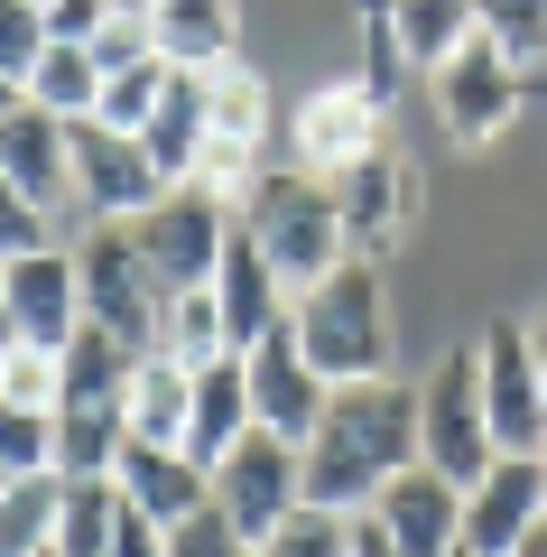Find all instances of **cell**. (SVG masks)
I'll list each match as a JSON object with an SVG mask.
<instances>
[{
	"mask_svg": "<svg viewBox=\"0 0 547 557\" xmlns=\"http://www.w3.org/2000/svg\"><path fill=\"white\" fill-rule=\"evenodd\" d=\"M28 102H38V112H57L65 131H75V121H94V102H102L94 47H47V65L28 75Z\"/></svg>",
	"mask_w": 547,
	"mask_h": 557,
	"instance_id": "cell-26",
	"label": "cell"
},
{
	"mask_svg": "<svg viewBox=\"0 0 547 557\" xmlns=\"http://www.w3.org/2000/svg\"><path fill=\"white\" fill-rule=\"evenodd\" d=\"M20 102H28V94H20V84H10V75H0V121H10V112H20Z\"/></svg>",
	"mask_w": 547,
	"mask_h": 557,
	"instance_id": "cell-40",
	"label": "cell"
},
{
	"mask_svg": "<svg viewBox=\"0 0 547 557\" xmlns=\"http://www.w3.org/2000/svg\"><path fill=\"white\" fill-rule=\"evenodd\" d=\"M372 520L390 530L399 557H455V548H464V493H455L436 465L390 474V483H381V502H372Z\"/></svg>",
	"mask_w": 547,
	"mask_h": 557,
	"instance_id": "cell-17",
	"label": "cell"
},
{
	"mask_svg": "<svg viewBox=\"0 0 547 557\" xmlns=\"http://www.w3.org/2000/svg\"><path fill=\"white\" fill-rule=\"evenodd\" d=\"M186 418H196V372L176 354H139L130 362V437L186 446Z\"/></svg>",
	"mask_w": 547,
	"mask_h": 557,
	"instance_id": "cell-22",
	"label": "cell"
},
{
	"mask_svg": "<svg viewBox=\"0 0 547 557\" xmlns=\"http://www.w3.org/2000/svg\"><path fill=\"white\" fill-rule=\"evenodd\" d=\"M251 557H260V548H251Z\"/></svg>",
	"mask_w": 547,
	"mask_h": 557,
	"instance_id": "cell-45",
	"label": "cell"
},
{
	"mask_svg": "<svg viewBox=\"0 0 547 557\" xmlns=\"http://www.w3.org/2000/svg\"><path fill=\"white\" fill-rule=\"evenodd\" d=\"M149 38L176 75H214L241 47V0H149Z\"/></svg>",
	"mask_w": 547,
	"mask_h": 557,
	"instance_id": "cell-20",
	"label": "cell"
},
{
	"mask_svg": "<svg viewBox=\"0 0 547 557\" xmlns=\"http://www.w3.org/2000/svg\"><path fill=\"white\" fill-rule=\"evenodd\" d=\"M241 362H251V418L270 428V437L307 446V437H315V418H325V399H334V381L307 362V344H297V317L278 325V335H260Z\"/></svg>",
	"mask_w": 547,
	"mask_h": 557,
	"instance_id": "cell-13",
	"label": "cell"
},
{
	"mask_svg": "<svg viewBox=\"0 0 547 557\" xmlns=\"http://www.w3.org/2000/svg\"><path fill=\"white\" fill-rule=\"evenodd\" d=\"M241 233L270 251V270H278V288H288V298L325 288V278L352 260L344 214H334V186L307 177L297 159H288V168H260V186L241 196Z\"/></svg>",
	"mask_w": 547,
	"mask_h": 557,
	"instance_id": "cell-2",
	"label": "cell"
},
{
	"mask_svg": "<svg viewBox=\"0 0 547 557\" xmlns=\"http://www.w3.org/2000/svg\"><path fill=\"white\" fill-rule=\"evenodd\" d=\"M334 214H344L352 260H390L399 242H409V223H418V168L399 159V149H372L362 168L334 177Z\"/></svg>",
	"mask_w": 547,
	"mask_h": 557,
	"instance_id": "cell-11",
	"label": "cell"
},
{
	"mask_svg": "<svg viewBox=\"0 0 547 557\" xmlns=\"http://www.w3.org/2000/svg\"><path fill=\"white\" fill-rule=\"evenodd\" d=\"M75 278H84V325H102V335L130 344V354H158L167 288H158V270L139 260V242L121 233V223H94V233L75 242Z\"/></svg>",
	"mask_w": 547,
	"mask_h": 557,
	"instance_id": "cell-5",
	"label": "cell"
},
{
	"mask_svg": "<svg viewBox=\"0 0 547 557\" xmlns=\"http://www.w3.org/2000/svg\"><path fill=\"white\" fill-rule=\"evenodd\" d=\"M390 20H399V47H409L418 75H436L446 57H464L483 38V10L473 0H390Z\"/></svg>",
	"mask_w": 547,
	"mask_h": 557,
	"instance_id": "cell-23",
	"label": "cell"
},
{
	"mask_svg": "<svg viewBox=\"0 0 547 557\" xmlns=\"http://www.w3.org/2000/svg\"><path fill=\"white\" fill-rule=\"evenodd\" d=\"M538 465H547V446H538Z\"/></svg>",
	"mask_w": 547,
	"mask_h": 557,
	"instance_id": "cell-43",
	"label": "cell"
},
{
	"mask_svg": "<svg viewBox=\"0 0 547 557\" xmlns=\"http://www.w3.org/2000/svg\"><path fill=\"white\" fill-rule=\"evenodd\" d=\"M112 557H167V520H149V511H130V502H121V530H112Z\"/></svg>",
	"mask_w": 547,
	"mask_h": 557,
	"instance_id": "cell-37",
	"label": "cell"
},
{
	"mask_svg": "<svg viewBox=\"0 0 547 557\" xmlns=\"http://www.w3.org/2000/svg\"><path fill=\"white\" fill-rule=\"evenodd\" d=\"M158 196H167V177L149 168L139 139L102 131V121H75V214H94V223H139Z\"/></svg>",
	"mask_w": 547,
	"mask_h": 557,
	"instance_id": "cell-12",
	"label": "cell"
},
{
	"mask_svg": "<svg viewBox=\"0 0 547 557\" xmlns=\"http://www.w3.org/2000/svg\"><path fill=\"white\" fill-rule=\"evenodd\" d=\"M381 121H390V112H381V102L344 75V84H315V94L288 112V149H297V168H307V177L334 186L344 168H362L372 149H390V139H381Z\"/></svg>",
	"mask_w": 547,
	"mask_h": 557,
	"instance_id": "cell-9",
	"label": "cell"
},
{
	"mask_svg": "<svg viewBox=\"0 0 547 557\" xmlns=\"http://www.w3.org/2000/svg\"><path fill=\"white\" fill-rule=\"evenodd\" d=\"M520 557H547V530H538V539H529V548H520Z\"/></svg>",
	"mask_w": 547,
	"mask_h": 557,
	"instance_id": "cell-41",
	"label": "cell"
},
{
	"mask_svg": "<svg viewBox=\"0 0 547 557\" xmlns=\"http://www.w3.org/2000/svg\"><path fill=\"white\" fill-rule=\"evenodd\" d=\"M260 418H251V362L241 354H214L196 372V418H186V456L204 465V474H214L223 456H233L241 437H251Z\"/></svg>",
	"mask_w": 547,
	"mask_h": 557,
	"instance_id": "cell-21",
	"label": "cell"
},
{
	"mask_svg": "<svg viewBox=\"0 0 547 557\" xmlns=\"http://www.w3.org/2000/svg\"><path fill=\"white\" fill-rule=\"evenodd\" d=\"M47 47H57L47 38V0H0V75L20 84V94H28V75L47 65Z\"/></svg>",
	"mask_w": 547,
	"mask_h": 557,
	"instance_id": "cell-31",
	"label": "cell"
},
{
	"mask_svg": "<svg viewBox=\"0 0 547 557\" xmlns=\"http://www.w3.org/2000/svg\"><path fill=\"white\" fill-rule=\"evenodd\" d=\"M483 10V38L501 47V65L520 84H547V0H473Z\"/></svg>",
	"mask_w": 547,
	"mask_h": 557,
	"instance_id": "cell-27",
	"label": "cell"
},
{
	"mask_svg": "<svg viewBox=\"0 0 547 557\" xmlns=\"http://www.w3.org/2000/svg\"><path fill=\"white\" fill-rule=\"evenodd\" d=\"M0 465H10V474H57V418L0 399Z\"/></svg>",
	"mask_w": 547,
	"mask_h": 557,
	"instance_id": "cell-33",
	"label": "cell"
},
{
	"mask_svg": "<svg viewBox=\"0 0 547 557\" xmlns=\"http://www.w3.org/2000/svg\"><path fill=\"white\" fill-rule=\"evenodd\" d=\"M204 121H214V139H233V149H270V84L241 57L214 65V75H204Z\"/></svg>",
	"mask_w": 547,
	"mask_h": 557,
	"instance_id": "cell-24",
	"label": "cell"
},
{
	"mask_svg": "<svg viewBox=\"0 0 547 557\" xmlns=\"http://www.w3.org/2000/svg\"><path fill=\"white\" fill-rule=\"evenodd\" d=\"M297 344L325 381H381L390 372V298H381V260H344L325 288L288 307Z\"/></svg>",
	"mask_w": 547,
	"mask_h": 557,
	"instance_id": "cell-3",
	"label": "cell"
},
{
	"mask_svg": "<svg viewBox=\"0 0 547 557\" xmlns=\"http://www.w3.org/2000/svg\"><path fill=\"white\" fill-rule=\"evenodd\" d=\"M167 557H251V539H241L233 520H223L214 502H204L196 520H176V530H167Z\"/></svg>",
	"mask_w": 547,
	"mask_h": 557,
	"instance_id": "cell-35",
	"label": "cell"
},
{
	"mask_svg": "<svg viewBox=\"0 0 547 557\" xmlns=\"http://www.w3.org/2000/svg\"><path fill=\"white\" fill-rule=\"evenodd\" d=\"M214 307H223V335H233V354H251L260 335H278L288 325V288H278V270H270V251H260L251 233L233 223V242H223V260H214Z\"/></svg>",
	"mask_w": 547,
	"mask_h": 557,
	"instance_id": "cell-18",
	"label": "cell"
},
{
	"mask_svg": "<svg viewBox=\"0 0 547 557\" xmlns=\"http://www.w3.org/2000/svg\"><path fill=\"white\" fill-rule=\"evenodd\" d=\"M112 483H121V502L130 511H149V520H196L204 502H214V474H204L186 446H149V437H130L121 446V465H112Z\"/></svg>",
	"mask_w": 547,
	"mask_h": 557,
	"instance_id": "cell-19",
	"label": "cell"
},
{
	"mask_svg": "<svg viewBox=\"0 0 547 557\" xmlns=\"http://www.w3.org/2000/svg\"><path fill=\"white\" fill-rule=\"evenodd\" d=\"M418 456H427L418 446V381H399V372L334 381L325 418H315V437H307V502L362 520L381 502V483L409 474Z\"/></svg>",
	"mask_w": 547,
	"mask_h": 557,
	"instance_id": "cell-1",
	"label": "cell"
},
{
	"mask_svg": "<svg viewBox=\"0 0 547 557\" xmlns=\"http://www.w3.org/2000/svg\"><path fill=\"white\" fill-rule=\"evenodd\" d=\"M260 557H352V520L307 502V511H288L270 539H260Z\"/></svg>",
	"mask_w": 547,
	"mask_h": 557,
	"instance_id": "cell-32",
	"label": "cell"
},
{
	"mask_svg": "<svg viewBox=\"0 0 547 557\" xmlns=\"http://www.w3.org/2000/svg\"><path fill=\"white\" fill-rule=\"evenodd\" d=\"M455 557H473V548H455Z\"/></svg>",
	"mask_w": 547,
	"mask_h": 557,
	"instance_id": "cell-44",
	"label": "cell"
},
{
	"mask_svg": "<svg viewBox=\"0 0 547 557\" xmlns=\"http://www.w3.org/2000/svg\"><path fill=\"white\" fill-rule=\"evenodd\" d=\"M112 530H121V483H112V474L65 483V511H57V557H112Z\"/></svg>",
	"mask_w": 547,
	"mask_h": 557,
	"instance_id": "cell-28",
	"label": "cell"
},
{
	"mask_svg": "<svg viewBox=\"0 0 547 557\" xmlns=\"http://www.w3.org/2000/svg\"><path fill=\"white\" fill-rule=\"evenodd\" d=\"M57 391H65V372H57V354H10V372H0V399H10V409H47L57 418Z\"/></svg>",
	"mask_w": 547,
	"mask_h": 557,
	"instance_id": "cell-34",
	"label": "cell"
},
{
	"mask_svg": "<svg viewBox=\"0 0 547 557\" xmlns=\"http://www.w3.org/2000/svg\"><path fill=\"white\" fill-rule=\"evenodd\" d=\"M483 354V409H492V446L501 456H538L547 446V381H538V354H529V317H492L473 335Z\"/></svg>",
	"mask_w": 547,
	"mask_h": 557,
	"instance_id": "cell-8",
	"label": "cell"
},
{
	"mask_svg": "<svg viewBox=\"0 0 547 557\" xmlns=\"http://www.w3.org/2000/svg\"><path fill=\"white\" fill-rule=\"evenodd\" d=\"M10 483H20V474H10V465H0V493H10Z\"/></svg>",
	"mask_w": 547,
	"mask_h": 557,
	"instance_id": "cell-42",
	"label": "cell"
},
{
	"mask_svg": "<svg viewBox=\"0 0 547 557\" xmlns=\"http://www.w3.org/2000/svg\"><path fill=\"white\" fill-rule=\"evenodd\" d=\"M529 354H538V381H547V307L529 317Z\"/></svg>",
	"mask_w": 547,
	"mask_h": 557,
	"instance_id": "cell-39",
	"label": "cell"
},
{
	"mask_svg": "<svg viewBox=\"0 0 547 557\" xmlns=\"http://www.w3.org/2000/svg\"><path fill=\"white\" fill-rule=\"evenodd\" d=\"M418 446H427L418 465H436L455 493H473V483L501 465V446H492V409H483V354H473V344L436 354V372L418 381Z\"/></svg>",
	"mask_w": 547,
	"mask_h": 557,
	"instance_id": "cell-4",
	"label": "cell"
},
{
	"mask_svg": "<svg viewBox=\"0 0 547 557\" xmlns=\"http://www.w3.org/2000/svg\"><path fill=\"white\" fill-rule=\"evenodd\" d=\"M112 28V0H47V38L57 47H94Z\"/></svg>",
	"mask_w": 547,
	"mask_h": 557,
	"instance_id": "cell-36",
	"label": "cell"
},
{
	"mask_svg": "<svg viewBox=\"0 0 547 557\" xmlns=\"http://www.w3.org/2000/svg\"><path fill=\"white\" fill-rule=\"evenodd\" d=\"M0 288H10V325H20L28 354H65L84 335V278H75L65 242H47L28 260H0Z\"/></svg>",
	"mask_w": 547,
	"mask_h": 557,
	"instance_id": "cell-14",
	"label": "cell"
},
{
	"mask_svg": "<svg viewBox=\"0 0 547 557\" xmlns=\"http://www.w3.org/2000/svg\"><path fill=\"white\" fill-rule=\"evenodd\" d=\"M167 75H176L167 57H139V65H121V75H102L94 121H102V131H121V139H139V131H149V112L167 102Z\"/></svg>",
	"mask_w": 547,
	"mask_h": 557,
	"instance_id": "cell-29",
	"label": "cell"
},
{
	"mask_svg": "<svg viewBox=\"0 0 547 557\" xmlns=\"http://www.w3.org/2000/svg\"><path fill=\"white\" fill-rule=\"evenodd\" d=\"M0 177L20 186L47 223L75 214V131L57 112H38V102H20V112L0 121Z\"/></svg>",
	"mask_w": 547,
	"mask_h": 557,
	"instance_id": "cell-16",
	"label": "cell"
},
{
	"mask_svg": "<svg viewBox=\"0 0 547 557\" xmlns=\"http://www.w3.org/2000/svg\"><path fill=\"white\" fill-rule=\"evenodd\" d=\"M233 205H214L204 186H167V196L149 205L139 223H121V233L139 242V260L158 270V288L167 298H186V288H214V260H223V242H233Z\"/></svg>",
	"mask_w": 547,
	"mask_h": 557,
	"instance_id": "cell-6",
	"label": "cell"
},
{
	"mask_svg": "<svg viewBox=\"0 0 547 557\" xmlns=\"http://www.w3.org/2000/svg\"><path fill=\"white\" fill-rule=\"evenodd\" d=\"M352 557H399V548H390V530H381V520H372V511L352 520Z\"/></svg>",
	"mask_w": 547,
	"mask_h": 557,
	"instance_id": "cell-38",
	"label": "cell"
},
{
	"mask_svg": "<svg viewBox=\"0 0 547 557\" xmlns=\"http://www.w3.org/2000/svg\"><path fill=\"white\" fill-rule=\"evenodd\" d=\"M57 511H65V474H20L0 493V557L57 548Z\"/></svg>",
	"mask_w": 547,
	"mask_h": 557,
	"instance_id": "cell-25",
	"label": "cell"
},
{
	"mask_svg": "<svg viewBox=\"0 0 547 557\" xmlns=\"http://www.w3.org/2000/svg\"><path fill=\"white\" fill-rule=\"evenodd\" d=\"M214 511L260 548V539H270L288 511H307V446H288V437H270V428H251V437L214 465Z\"/></svg>",
	"mask_w": 547,
	"mask_h": 557,
	"instance_id": "cell-7",
	"label": "cell"
},
{
	"mask_svg": "<svg viewBox=\"0 0 547 557\" xmlns=\"http://www.w3.org/2000/svg\"><path fill=\"white\" fill-rule=\"evenodd\" d=\"M158 354H176L186 372H204L214 354H233V335H223V307H214V288H186V298H167V325H158Z\"/></svg>",
	"mask_w": 547,
	"mask_h": 557,
	"instance_id": "cell-30",
	"label": "cell"
},
{
	"mask_svg": "<svg viewBox=\"0 0 547 557\" xmlns=\"http://www.w3.org/2000/svg\"><path fill=\"white\" fill-rule=\"evenodd\" d=\"M520 102H529V84L501 65V47H492V38H473L464 57L436 65V121H446L455 149H492V139L520 121Z\"/></svg>",
	"mask_w": 547,
	"mask_h": 557,
	"instance_id": "cell-10",
	"label": "cell"
},
{
	"mask_svg": "<svg viewBox=\"0 0 547 557\" xmlns=\"http://www.w3.org/2000/svg\"><path fill=\"white\" fill-rule=\"evenodd\" d=\"M538 530H547V465L538 456H501L464 493V548L473 557H520Z\"/></svg>",
	"mask_w": 547,
	"mask_h": 557,
	"instance_id": "cell-15",
	"label": "cell"
}]
</instances>
